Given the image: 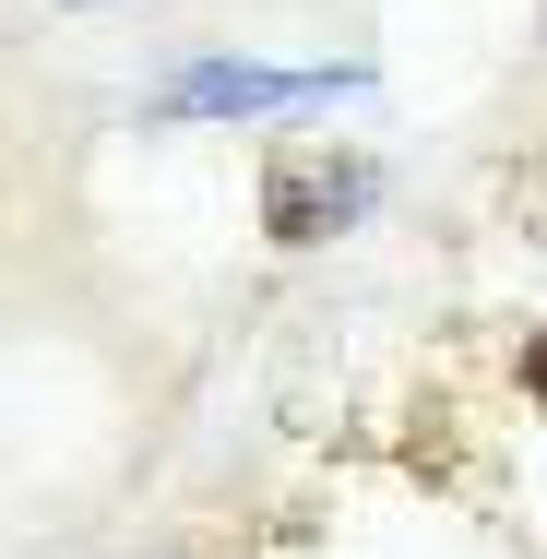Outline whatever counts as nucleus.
<instances>
[{
    "mask_svg": "<svg viewBox=\"0 0 547 559\" xmlns=\"http://www.w3.org/2000/svg\"><path fill=\"white\" fill-rule=\"evenodd\" d=\"M369 215V167H345V155H274V179H262V226L286 238V250H310L333 226Z\"/></svg>",
    "mask_w": 547,
    "mask_h": 559,
    "instance_id": "1",
    "label": "nucleus"
},
{
    "mask_svg": "<svg viewBox=\"0 0 547 559\" xmlns=\"http://www.w3.org/2000/svg\"><path fill=\"white\" fill-rule=\"evenodd\" d=\"M298 96H357V72H274V60H191L167 84L179 119H250V108H298Z\"/></svg>",
    "mask_w": 547,
    "mask_h": 559,
    "instance_id": "2",
    "label": "nucleus"
},
{
    "mask_svg": "<svg viewBox=\"0 0 547 559\" xmlns=\"http://www.w3.org/2000/svg\"><path fill=\"white\" fill-rule=\"evenodd\" d=\"M524 393H536V405H547V334L524 345Z\"/></svg>",
    "mask_w": 547,
    "mask_h": 559,
    "instance_id": "3",
    "label": "nucleus"
}]
</instances>
